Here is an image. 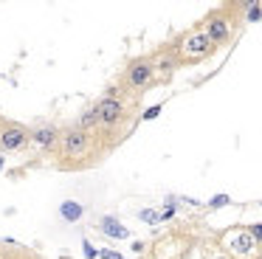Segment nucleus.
Segmentation results:
<instances>
[{
	"instance_id": "obj_1",
	"label": "nucleus",
	"mask_w": 262,
	"mask_h": 259,
	"mask_svg": "<svg viewBox=\"0 0 262 259\" xmlns=\"http://www.w3.org/2000/svg\"><path fill=\"white\" fill-rule=\"evenodd\" d=\"M214 51V45H211V39L206 37L203 28H194L192 34H186V37L181 39V45L175 48V54L183 59H206V56Z\"/></svg>"
},
{
	"instance_id": "obj_2",
	"label": "nucleus",
	"mask_w": 262,
	"mask_h": 259,
	"mask_svg": "<svg viewBox=\"0 0 262 259\" xmlns=\"http://www.w3.org/2000/svg\"><path fill=\"white\" fill-rule=\"evenodd\" d=\"M93 107H96V118L102 130H116L124 121V101L119 96H102Z\"/></svg>"
},
{
	"instance_id": "obj_3",
	"label": "nucleus",
	"mask_w": 262,
	"mask_h": 259,
	"mask_svg": "<svg viewBox=\"0 0 262 259\" xmlns=\"http://www.w3.org/2000/svg\"><path fill=\"white\" fill-rule=\"evenodd\" d=\"M59 149H62L65 158L88 155V149H91V133L79 130L76 124H74V127H65L62 133H59Z\"/></svg>"
},
{
	"instance_id": "obj_4",
	"label": "nucleus",
	"mask_w": 262,
	"mask_h": 259,
	"mask_svg": "<svg viewBox=\"0 0 262 259\" xmlns=\"http://www.w3.org/2000/svg\"><path fill=\"white\" fill-rule=\"evenodd\" d=\"M155 79V68H152V59H136L127 65V73H124V84L133 90H144L149 88Z\"/></svg>"
},
{
	"instance_id": "obj_5",
	"label": "nucleus",
	"mask_w": 262,
	"mask_h": 259,
	"mask_svg": "<svg viewBox=\"0 0 262 259\" xmlns=\"http://www.w3.org/2000/svg\"><path fill=\"white\" fill-rule=\"evenodd\" d=\"M29 141H31V133L26 127H20V124H6L0 130V149H6V152L23 149Z\"/></svg>"
},
{
	"instance_id": "obj_6",
	"label": "nucleus",
	"mask_w": 262,
	"mask_h": 259,
	"mask_svg": "<svg viewBox=\"0 0 262 259\" xmlns=\"http://www.w3.org/2000/svg\"><path fill=\"white\" fill-rule=\"evenodd\" d=\"M206 37L211 39V45H226L228 39H231V28H228V20L220 14V11H214V14L206 17V26H203Z\"/></svg>"
},
{
	"instance_id": "obj_7",
	"label": "nucleus",
	"mask_w": 262,
	"mask_h": 259,
	"mask_svg": "<svg viewBox=\"0 0 262 259\" xmlns=\"http://www.w3.org/2000/svg\"><path fill=\"white\" fill-rule=\"evenodd\" d=\"M152 68H155V76H169L172 71H178V68H181V56L175 54V48L161 51V54L152 59Z\"/></svg>"
},
{
	"instance_id": "obj_8",
	"label": "nucleus",
	"mask_w": 262,
	"mask_h": 259,
	"mask_svg": "<svg viewBox=\"0 0 262 259\" xmlns=\"http://www.w3.org/2000/svg\"><path fill=\"white\" fill-rule=\"evenodd\" d=\"M31 141H34L40 149H54L59 141V130L54 127V124H42V127H37L34 133H31Z\"/></svg>"
},
{
	"instance_id": "obj_9",
	"label": "nucleus",
	"mask_w": 262,
	"mask_h": 259,
	"mask_svg": "<svg viewBox=\"0 0 262 259\" xmlns=\"http://www.w3.org/2000/svg\"><path fill=\"white\" fill-rule=\"evenodd\" d=\"M102 231H104L107 236H116V240H124V236H130V231H127L124 225H119L116 220H110V217L102 220Z\"/></svg>"
},
{
	"instance_id": "obj_10",
	"label": "nucleus",
	"mask_w": 262,
	"mask_h": 259,
	"mask_svg": "<svg viewBox=\"0 0 262 259\" xmlns=\"http://www.w3.org/2000/svg\"><path fill=\"white\" fill-rule=\"evenodd\" d=\"M76 127L85 130V133H91L93 127H99V118H96V107H88L85 113L79 116V121H76Z\"/></svg>"
},
{
	"instance_id": "obj_11",
	"label": "nucleus",
	"mask_w": 262,
	"mask_h": 259,
	"mask_svg": "<svg viewBox=\"0 0 262 259\" xmlns=\"http://www.w3.org/2000/svg\"><path fill=\"white\" fill-rule=\"evenodd\" d=\"M243 11H245V20H248V23L262 20V3H245Z\"/></svg>"
},
{
	"instance_id": "obj_12",
	"label": "nucleus",
	"mask_w": 262,
	"mask_h": 259,
	"mask_svg": "<svg viewBox=\"0 0 262 259\" xmlns=\"http://www.w3.org/2000/svg\"><path fill=\"white\" fill-rule=\"evenodd\" d=\"M62 217L68 220V223H76V220L82 217V206H76V203H65V206H62Z\"/></svg>"
},
{
	"instance_id": "obj_13",
	"label": "nucleus",
	"mask_w": 262,
	"mask_h": 259,
	"mask_svg": "<svg viewBox=\"0 0 262 259\" xmlns=\"http://www.w3.org/2000/svg\"><path fill=\"white\" fill-rule=\"evenodd\" d=\"M231 245H234V251L245 253V251H251V245H254V236H251V234H239L237 240L231 242Z\"/></svg>"
},
{
	"instance_id": "obj_14",
	"label": "nucleus",
	"mask_w": 262,
	"mask_h": 259,
	"mask_svg": "<svg viewBox=\"0 0 262 259\" xmlns=\"http://www.w3.org/2000/svg\"><path fill=\"white\" fill-rule=\"evenodd\" d=\"M158 113H161V104H155V107H147V113H144V121H149V118H158Z\"/></svg>"
},
{
	"instance_id": "obj_15",
	"label": "nucleus",
	"mask_w": 262,
	"mask_h": 259,
	"mask_svg": "<svg viewBox=\"0 0 262 259\" xmlns=\"http://www.w3.org/2000/svg\"><path fill=\"white\" fill-rule=\"evenodd\" d=\"M209 206H211V208H220V206H228V197H226V195H217L214 200L209 203Z\"/></svg>"
},
{
	"instance_id": "obj_16",
	"label": "nucleus",
	"mask_w": 262,
	"mask_h": 259,
	"mask_svg": "<svg viewBox=\"0 0 262 259\" xmlns=\"http://www.w3.org/2000/svg\"><path fill=\"white\" fill-rule=\"evenodd\" d=\"M248 234L254 236V242H256V240L262 242V225H251V228H248Z\"/></svg>"
},
{
	"instance_id": "obj_17",
	"label": "nucleus",
	"mask_w": 262,
	"mask_h": 259,
	"mask_svg": "<svg viewBox=\"0 0 262 259\" xmlns=\"http://www.w3.org/2000/svg\"><path fill=\"white\" fill-rule=\"evenodd\" d=\"M141 220H147V223H155V220H158V214H155V211H141Z\"/></svg>"
},
{
	"instance_id": "obj_18",
	"label": "nucleus",
	"mask_w": 262,
	"mask_h": 259,
	"mask_svg": "<svg viewBox=\"0 0 262 259\" xmlns=\"http://www.w3.org/2000/svg\"><path fill=\"white\" fill-rule=\"evenodd\" d=\"M99 256H102V259H121L119 253H113V251H102V253H99Z\"/></svg>"
}]
</instances>
